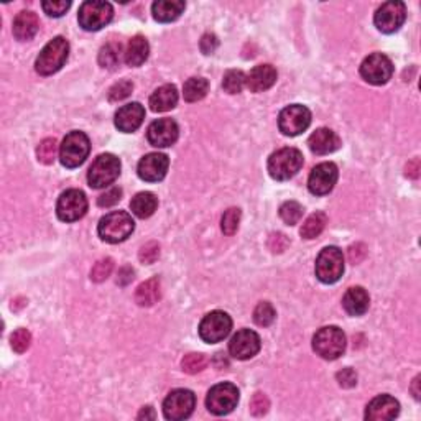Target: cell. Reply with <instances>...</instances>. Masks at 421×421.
Wrapping results in <instances>:
<instances>
[{
    "instance_id": "1",
    "label": "cell",
    "mask_w": 421,
    "mask_h": 421,
    "mask_svg": "<svg viewBox=\"0 0 421 421\" xmlns=\"http://www.w3.org/2000/svg\"><path fill=\"white\" fill-rule=\"evenodd\" d=\"M133 229H135V222H133L132 216L126 211L109 212L107 216H104L99 221L97 226L99 237L104 242H109V244H118V242L128 239L132 236Z\"/></svg>"
},
{
    "instance_id": "2",
    "label": "cell",
    "mask_w": 421,
    "mask_h": 421,
    "mask_svg": "<svg viewBox=\"0 0 421 421\" xmlns=\"http://www.w3.org/2000/svg\"><path fill=\"white\" fill-rule=\"evenodd\" d=\"M69 56V43L66 38L56 37L39 51L37 61H35V69L42 76H49L59 71L66 63Z\"/></svg>"
},
{
    "instance_id": "3",
    "label": "cell",
    "mask_w": 421,
    "mask_h": 421,
    "mask_svg": "<svg viewBox=\"0 0 421 421\" xmlns=\"http://www.w3.org/2000/svg\"><path fill=\"white\" fill-rule=\"evenodd\" d=\"M303 166V155L296 148H280L269 158V173L276 181H286L293 178Z\"/></svg>"
},
{
    "instance_id": "4",
    "label": "cell",
    "mask_w": 421,
    "mask_h": 421,
    "mask_svg": "<svg viewBox=\"0 0 421 421\" xmlns=\"http://www.w3.org/2000/svg\"><path fill=\"white\" fill-rule=\"evenodd\" d=\"M346 334L338 326H324L313 338L315 353L326 360H334L341 358L346 350Z\"/></svg>"
},
{
    "instance_id": "5",
    "label": "cell",
    "mask_w": 421,
    "mask_h": 421,
    "mask_svg": "<svg viewBox=\"0 0 421 421\" xmlns=\"http://www.w3.org/2000/svg\"><path fill=\"white\" fill-rule=\"evenodd\" d=\"M91 152V142L84 132H69L59 147V161L66 168H78L86 161Z\"/></svg>"
},
{
    "instance_id": "6",
    "label": "cell",
    "mask_w": 421,
    "mask_h": 421,
    "mask_svg": "<svg viewBox=\"0 0 421 421\" xmlns=\"http://www.w3.org/2000/svg\"><path fill=\"white\" fill-rule=\"evenodd\" d=\"M121 175V160L112 153H104L99 155L89 168L87 183L94 190H101L112 185Z\"/></svg>"
},
{
    "instance_id": "7",
    "label": "cell",
    "mask_w": 421,
    "mask_h": 421,
    "mask_svg": "<svg viewBox=\"0 0 421 421\" xmlns=\"http://www.w3.org/2000/svg\"><path fill=\"white\" fill-rule=\"evenodd\" d=\"M344 274V255L343 250L331 245L319 252L316 259V276L323 283H336Z\"/></svg>"
},
{
    "instance_id": "8",
    "label": "cell",
    "mask_w": 421,
    "mask_h": 421,
    "mask_svg": "<svg viewBox=\"0 0 421 421\" xmlns=\"http://www.w3.org/2000/svg\"><path fill=\"white\" fill-rule=\"evenodd\" d=\"M114 17V8L109 2L101 0H87L79 7L78 20L79 25L87 32H97L111 22Z\"/></svg>"
},
{
    "instance_id": "9",
    "label": "cell",
    "mask_w": 421,
    "mask_h": 421,
    "mask_svg": "<svg viewBox=\"0 0 421 421\" xmlns=\"http://www.w3.org/2000/svg\"><path fill=\"white\" fill-rule=\"evenodd\" d=\"M239 403V390L234 384H217L206 397V407L212 415H229Z\"/></svg>"
},
{
    "instance_id": "10",
    "label": "cell",
    "mask_w": 421,
    "mask_h": 421,
    "mask_svg": "<svg viewBox=\"0 0 421 421\" xmlns=\"http://www.w3.org/2000/svg\"><path fill=\"white\" fill-rule=\"evenodd\" d=\"M196 407V397L191 390L176 389L168 393L163 402V415L166 420L180 421L191 417Z\"/></svg>"
},
{
    "instance_id": "11",
    "label": "cell",
    "mask_w": 421,
    "mask_h": 421,
    "mask_svg": "<svg viewBox=\"0 0 421 421\" xmlns=\"http://www.w3.org/2000/svg\"><path fill=\"white\" fill-rule=\"evenodd\" d=\"M232 329L231 316L224 311H212L206 315L200 324V338L207 344L224 341Z\"/></svg>"
},
{
    "instance_id": "12",
    "label": "cell",
    "mask_w": 421,
    "mask_h": 421,
    "mask_svg": "<svg viewBox=\"0 0 421 421\" xmlns=\"http://www.w3.org/2000/svg\"><path fill=\"white\" fill-rule=\"evenodd\" d=\"M393 64L389 56L382 53H374L367 56L360 64V76L369 84L374 86H382L392 79Z\"/></svg>"
},
{
    "instance_id": "13",
    "label": "cell",
    "mask_w": 421,
    "mask_h": 421,
    "mask_svg": "<svg viewBox=\"0 0 421 421\" xmlns=\"http://www.w3.org/2000/svg\"><path fill=\"white\" fill-rule=\"evenodd\" d=\"M311 123V112L308 107L293 104L285 107L279 116V128L283 135L296 137L303 133Z\"/></svg>"
},
{
    "instance_id": "14",
    "label": "cell",
    "mask_w": 421,
    "mask_h": 421,
    "mask_svg": "<svg viewBox=\"0 0 421 421\" xmlns=\"http://www.w3.org/2000/svg\"><path fill=\"white\" fill-rule=\"evenodd\" d=\"M87 211V197L79 190H68L59 196L56 205V214L59 221L74 222L84 217Z\"/></svg>"
},
{
    "instance_id": "15",
    "label": "cell",
    "mask_w": 421,
    "mask_h": 421,
    "mask_svg": "<svg viewBox=\"0 0 421 421\" xmlns=\"http://www.w3.org/2000/svg\"><path fill=\"white\" fill-rule=\"evenodd\" d=\"M405 18H407L405 4L392 0V2H385L382 7L377 8L374 23L382 33H395L405 23Z\"/></svg>"
},
{
    "instance_id": "16",
    "label": "cell",
    "mask_w": 421,
    "mask_h": 421,
    "mask_svg": "<svg viewBox=\"0 0 421 421\" xmlns=\"http://www.w3.org/2000/svg\"><path fill=\"white\" fill-rule=\"evenodd\" d=\"M339 171L338 166L331 161L319 163L313 168L311 171L310 180H308V188L310 191L313 193L315 196H324L328 193L333 191L336 183H338Z\"/></svg>"
},
{
    "instance_id": "17",
    "label": "cell",
    "mask_w": 421,
    "mask_h": 421,
    "mask_svg": "<svg viewBox=\"0 0 421 421\" xmlns=\"http://www.w3.org/2000/svg\"><path fill=\"white\" fill-rule=\"evenodd\" d=\"M260 346H262L260 336L257 334L255 331L242 329L237 334H234V338L231 339L229 353L234 359L247 360L259 354Z\"/></svg>"
},
{
    "instance_id": "18",
    "label": "cell",
    "mask_w": 421,
    "mask_h": 421,
    "mask_svg": "<svg viewBox=\"0 0 421 421\" xmlns=\"http://www.w3.org/2000/svg\"><path fill=\"white\" fill-rule=\"evenodd\" d=\"M178 135H180V128L173 118H158L147 128L148 142L157 148L171 147L178 140Z\"/></svg>"
},
{
    "instance_id": "19",
    "label": "cell",
    "mask_w": 421,
    "mask_h": 421,
    "mask_svg": "<svg viewBox=\"0 0 421 421\" xmlns=\"http://www.w3.org/2000/svg\"><path fill=\"white\" fill-rule=\"evenodd\" d=\"M170 160L163 153H148L138 161L137 173L143 181L147 183H158L166 176Z\"/></svg>"
},
{
    "instance_id": "20",
    "label": "cell",
    "mask_w": 421,
    "mask_h": 421,
    "mask_svg": "<svg viewBox=\"0 0 421 421\" xmlns=\"http://www.w3.org/2000/svg\"><path fill=\"white\" fill-rule=\"evenodd\" d=\"M400 413V403L390 395H379L367 405L365 420L369 421H389L397 418Z\"/></svg>"
},
{
    "instance_id": "21",
    "label": "cell",
    "mask_w": 421,
    "mask_h": 421,
    "mask_svg": "<svg viewBox=\"0 0 421 421\" xmlns=\"http://www.w3.org/2000/svg\"><path fill=\"white\" fill-rule=\"evenodd\" d=\"M143 118H145V109L142 104H126L116 112V127L123 133H132L142 126Z\"/></svg>"
},
{
    "instance_id": "22",
    "label": "cell",
    "mask_w": 421,
    "mask_h": 421,
    "mask_svg": "<svg viewBox=\"0 0 421 421\" xmlns=\"http://www.w3.org/2000/svg\"><path fill=\"white\" fill-rule=\"evenodd\" d=\"M310 150L316 155H329L341 147V138L331 128H318L308 138Z\"/></svg>"
},
{
    "instance_id": "23",
    "label": "cell",
    "mask_w": 421,
    "mask_h": 421,
    "mask_svg": "<svg viewBox=\"0 0 421 421\" xmlns=\"http://www.w3.org/2000/svg\"><path fill=\"white\" fill-rule=\"evenodd\" d=\"M276 83V69L271 64H259L247 76V87L252 92H264Z\"/></svg>"
},
{
    "instance_id": "24",
    "label": "cell",
    "mask_w": 421,
    "mask_h": 421,
    "mask_svg": "<svg viewBox=\"0 0 421 421\" xmlns=\"http://www.w3.org/2000/svg\"><path fill=\"white\" fill-rule=\"evenodd\" d=\"M370 305V296L362 286H353L346 291L343 298V306L346 313L350 316H362L367 313Z\"/></svg>"
},
{
    "instance_id": "25",
    "label": "cell",
    "mask_w": 421,
    "mask_h": 421,
    "mask_svg": "<svg viewBox=\"0 0 421 421\" xmlns=\"http://www.w3.org/2000/svg\"><path fill=\"white\" fill-rule=\"evenodd\" d=\"M39 20L33 12H20L13 20V37L18 42H28L38 33Z\"/></svg>"
},
{
    "instance_id": "26",
    "label": "cell",
    "mask_w": 421,
    "mask_h": 421,
    "mask_svg": "<svg viewBox=\"0 0 421 421\" xmlns=\"http://www.w3.org/2000/svg\"><path fill=\"white\" fill-rule=\"evenodd\" d=\"M185 7L186 4L181 0H158L152 5V13L157 22L168 23L180 18L181 13L185 12Z\"/></svg>"
},
{
    "instance_id": "27",
    "label": "cell",
    "mask_w": 421,
    "mask_h": 421,
    "mask_svg": "<svg viewBox=\"0 0 421 421\" xmlns=\"http://www.w3.org/2000/svg\"><path fill=\"white\" fill-rule=\"evenodd\" d=\"M178 91L173 84H165L158 87L150 96V109L153 112H166L176 107Z\"/></svg>"
},
{
    "instance_id": "28",
    "label": "cell",
    "mask_w": 421,
    "mask_h": 421,
    "mask_svg": "<svg viewBox=\"0 0 421 421\" xmlns=\"http://www.w3.org/2000/svg\"><path fill=\"white\" fill-rule=\"evenodd\" d=\"M148 53H150V47H148L147 38L142 37V35H137L128 42L126 53H123V59H126L128 66H142L147 61Z\"/></svg>"
},
{
    "instance_id": "29",
    "label": "cell",
    "mask_w": 421,
    "mask_h": 421,
    "mask_svg": "<svg viewBox=\"0 0 421 421\" xmlns=\"http://www.w3.org/2000/svg\"><path fill=\"white\" fill-rule=\"evenodd\" d=\"M157 207H158V200H157V196L150 191L138 193V195L133 196L130 201L132 212L137 217H140V219H147V217H150L153 212L157 211Z\"/></svg>"
},
{
    "instance_id": "30",
    "label": "cell",
    "mask_w": 421,
    "mask_h": 421,
    "mask_svg": "<svg viewBox=\"0 0 421 421\" xmlns=\"http://www.w3.org/2000/svg\"><path fill=\"white\" fill-rule=\"evenodd\" d=\"M161 296V286L160 280L158 279H150L138 286L135 291V301L138 306H143V308H148V306H153L160 300Z\"/></svg>"
},
{
    "instance_id": "31",
    "label": "cell",
    "mask_w": 421,
    "mask_h": 421,
    "mask_svg": "<svg viewBox=\"0 0 421 421\" xmlns=\"http://www.w3.org/2000/svg\"><path fill=\"white\" fill-rule=\"evenodd\" d=\"M207 91H209V83L205 78H191L183 86V96L186 102L201 101L206 97Z\"/></svg>"
},
{
    "instance_id": "32",
    "label": "cell",
    "mask_w": 421,
    "mask_h": 421,
    "mask_svg": "<svg viewBox=\"0 0 421 421\" xmlns=\"http://www.w3.org/2000/svg\"><path fill=\"white\" fill-rule=\"evenodd\" d=\"M326 224H328V216H326L323 211H318L315 212V214H311L308 219L303 222L300 234L301 237H305V239H316V237L324 231Z\"/></svg>"
},
{
    "instance_id": "33",
    "label": "cell",
    "mask_w": 421,
    "mask_h": 421,
    "mask_svg": "<svg viewBox=\"0 0 421 421\" xmlns=\"http://www.w3.org/2000/svg\"><path fill=\"white\" fill-rule=\"evenodd\" d=\"M121 58H122V44L118 42H109L107 44H104L99 51V64L102 68L107 69H114L121 64Z\"/></svg>"
},
{
    "instance_id": "34",
    "label": "cell",
    "mask_w": 421,
    "mask_h": 421,
    "mask_svg": "<svg viewBox=\"0 0 421 421\" xmlns=\"http://www.w3.org/2000/svg\"><path fill=\"white\" fill-rule=\"evenodd\" d=\"M247 84V76L240 69H231L224 74V81H222V87L226 92L229 94H239Z\"/></svg>"
},
{
    "instance_id": "35",
    "label": "cell",
    "mask_w": 421,
    "mask_h": 421,
    "mask_svg": "<svg viewBox=\"0 0 421 421\" xmlns=\"http://www.w3.org/2000/svg\"><path fill=\"white\" fill-rule=\"evenodd\" d=\"M280 217L288 226L298 224L303 217V206L296 201H286L280 207Z\"/></svg>"
},
{
    "instance_id": "36",
    "label": "cell",
    "mask_w": 421,
    "mask_h": 421,
    "mask_svg": "<svg viewBox=\"0 0 421 421\" xmlns=\"http://www.w3.org/2000/svg\"><path fill=\"white\" fill-rule=\"evenodd\" d=\"M56 153H58L56 138H44V140L39 142V145L37 148L38 161L43 163V165H51V163L56 160Z\"/></svg>"
},
{
    "instance_id": "37",
    "label": "cell",
    "mask_w": 421,
    "mask_h": 421,
    "mask_svg": "<svg viewBox=\"0 0 421 421\" xmlns=\"http://www.w3.org/2000/svg\"><path fill=\"white\" fill-rule=\"evenodd\" d=\"M275 318H276L275 308L271 306V303H269V301H262V303L257 305V308L254 310L255 324L262 326V328H269L270 324H274Z\"/></svg>"
},
{
    "instance_id": "38",
    "label": "cell",
    "mask_w": 421,
    "mask_h": 421,
    "mask_svg": "<svg viewBox=\"0 0 421 421\" xmlns=\"http://www.w3.org/2000/svg\"><path fill=\"white\" fill-rule=\"evenodd\" d=\"M240 224V209L239 207H231L224 212L221 221V229L226 236H234Z\"/></svg>"
},
{
    "instance_id": "39",
    "label": "cell",
    "mask_w": 421,
    "mask_h": 421,
    "mask_svg": "<svg viewBox=\"0 0 421 421\" xmlns=\"http://www.w3.org/2000/svg\"><path fill=\"white\" fill-rule=\"evenodd\" d=\"M206 365H207V358L205 354H200V353L188 354V355H185V359L181 360L183 370H185L186 374H191V375L201 372Z\"/></svg>"
},
{
    "instance_id": "40",
    "label": "cell",
    "mask_w": 421,
    "mask_h": 421,
    "mask_svg": "<svg viewBox=\"0 0 421 421\" xmlns=\"http://www.w3.org/2000/svg\"><path fill=\"white\" fill-rule=\"evenodd\" d=\"M114 270V260L112 259H101L94 264L91 270V280L96 283H102L111 276Z\"/></svg>"
},
{
    "instance_id": "41",
    "label": "cell",
    "mask_w": 421,
    "mask_h": 421,
    "mask_svg": "<svg viewBox=\"0 0 421 421\" xmlns=\"http://www.w3.org/2000/svg\"><path fill=\"white\" fill-rule=\"evenodd\" d=\"M30 343H32V334L23 328L17 329L12 336H10V346H12V349L17 354H23L25 350L30 348Z\"/></svg>"
},
{
    "instance_id": "42",
    "label": "cell",
    "mask_w": 421,
    "mask_h": 421,
    "mask_svg": "<svg viewBox=\"0 0 421 421\" xmlns=\"http://www.w3.org/2000/svg\"><path fill=\"white\" fill-rule=\"evenodd\" d=\"M132 91H133V84L130 81H127V79H123V81L116 83L111 89H109V101L111 102L123 101V99L130 96Z\"/></svg>"
},
{
    "instance_id": "43",
    "label": "cell",
    "mask_w": 421,
    "mask_h": 421,
    "mask_svg": "<svg viewBox=\"0 0 421 421\" xmlns=\"http://www.w3.org/2000/svg\"><path fill=\"white\" fill-rule=\"evenodd\" d=\"M158 257H160V245L157 242H147L145 245L142 247L140 252H138V259H140L142 264H155Z\"/></svg>"
},
{
    "instance_id": "44",
    "label": "cell",
    "mask_w": 421,
    "mask_h": 421,
    "mask_svg": "<svg viewBox=\"0 0 421 421\" xmlns=\"http://www.w3.org/2000/svg\"><path fill=\"white\" fill-rule=\"evenodd\" d=\"M42 7L44 10V13L49 15V17H63V15L69 10V7H71V2H69V0H58V2H43Z\"/></svg>"
},
{
    "instance_id": "45",
    "label": "cell",
    "mask_w": 421,
    "mask_h": 421,
    "mask_svg": "<svg viewBox=\"0 0 421 421\" xmlns=\"http://www.w3.org/2000/svg\"><path fill=\"white\" fill-rule=\"evenodd\" d=\"M269 408H270L269 398H267L264 393H255L254 397H252L250 413L254 415V417H264V415L269 412Z\"/></svg>"
},
{
    "instance_id": "46",
    "label": "cell",
    "mask_w": 421,
    "mask_h": 421,
    "mask_svg": "<svg viewBox=\"0 0 421 421\" xmlns=\"http://www.w3.org/2000/svg\"><path fill=\"white\" fill-rule=\"evenodd\" d=\"M121 197H122V190L121 188L114 186L97 197V205L101 207H112L121 201Z\"/></svg>"
},
{
    "instance_id": "47",
    "label": "cell",
    "mask_w": 421,
    "mask_h": 421,
    "mask_svg": "<svg viewBox=\"0 0 421 421\" xmlns=\"http://www.w3.org/2000/svg\"><path fill=\"white\" fill-rule=\"evenodd\" d=\"M336 379H338V382L343 389H353L358 384V374H355L354 369H343L336 375Z\"/></svg>"
},
{
    "instance_id": "48",
    "label": "cell",
    "mask_w": 421,
    "mask_h": 421,
    "mask_svg": "<svg viewBox=\"0 0 421 421\" xmlns=\"http://www.w3.org/2000/svg\"><path fill=\"white\" fill-rule=\"evenodd\" d=\"M201 51L205 54H212L217 49V47H219V42H217V37L216 35L212 33H206L205 37L201 38Z\"/></svg>"
},
{
    "instance_id": "49",
    "label": "cell",
    "mask_w": 421,
    "mask_h": 421,
    "mask_svg": "<svg viewBox=\"0 0 421 421\" xmlns=\"http://www.w3.org/2000/svg\"><path fill=\"white\" fill-rule=\"evenodd\" d=\"M365 255H367V247L364 244H355L349 247V260L353 262V264L362 262L365 259Z\"/></svg>"
},
{
    "instance_id": "50",
    "label": "cell",
    "mask_w": 421,
    "mask_h": 421,
    "mask_svg": "<svg viewBox=\"0 0 421 421\" xmlns=\"http://www.w3.org/2000/svg\"><path fill=\"white\" fill-rule=\"evenodd\" d=\"M269 245L271 252H283L285 247L288 245V240H286V237L283 234H274L270 237Z\"/></svg>"
},
{
    "instance_id": "51",
    "label": "cell",
    "mask_w": 421,
    "mask_h": 421,
    "mask_svg": "<svg viewBox=\"0 0 421 421\" xmlns=\"http://www.w3.org/2000/svg\"><path fill=\"white\" fill-rule=\"evenodd\" d=\"M405 175H407L408 178H413V180H417V178L420 176V160L418 158H415V160H412L407 165V168H405Z\"/></svg>"
},
{
    "instance_id": "52",
    "label": "cell",
    "mask_w": 421,
    "mask_h": 421,
    "mask_svg": "<svg viewBox=\"0 0 421 421\" xmlns=\"http://www.w3.org/2000/svg\"><path fill=\"white\" fill-rule=\"evenodd\" d=\"M138 420H155V412H153V408L152 407H143L142 408V412L138 413V417H137Z\"/></svg>"
},
{
    "instance_id": "53",
    "label": "cell",
    "mask_w": 421,
    "mask_h": 421,
    "mask_svg": "<svg viewBox=\"0 0 421 421\" xmlns=\"http://www.w3.org/2000/svg\"><path fill=\"white\" fill-rule=\"evenodd\" d=\"M412 392H413V397L417 400H420V395H421V392H420V375H418V377H415V380H413Z\"/></svg>"
}]
</instances>
